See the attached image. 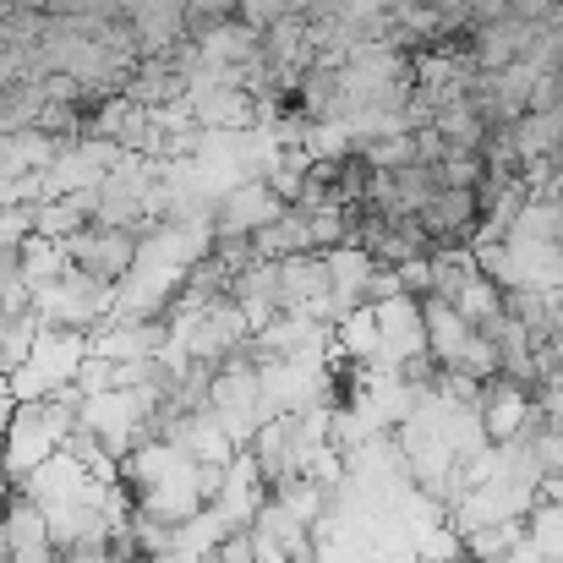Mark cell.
<instances>
[{
  "label": "cell",
  "mask_w": 563,
  "mask_h": 563,
  "mask_svg": "<svg viewBox=\"0 0 563 563\" xmlns=\"http://www.w3.org/2000/svg\"><path fill=\"white\" fill-rule=\"evenodd\" d=\"M71 268V252H66V241H55V235H27L22 241V279L38 290V285H55L60 274Z\"/></svg>",
  "instance_id": "obj_4"
},
{
  "label": "cell",
  "mask_w": 563,
  "mask_h": 563,
  "mask_svg": "<svg viewBox=\"0 0 563 563\" xmlns=\"http://www.w3.org/2000/svg\"><path fill=\"white\" fill-rule=\"evenodd\" d=\"M66 252H71V263H77V268H88V274H99V279L121 285V279L137 268L143 235H137V230H121V224H88V230L66 235Z\"/></svg>",
  "instance_id": "obj_1"
},
{
  "label": "cell",
  "mask_w": 563,
  "mask_h": 563,
  "mask_svg": "<svg viewBox=\"0 0 563 563\" xmlns=\"http://www.w3.org/2000/svg\"><path fill=\"white\" fill-rule=\"evenodd\" d=\"M290 202L268 187L263 176H246L213 202V235H257L263 224H274Z\"/></svg>",
  "instance_id": "obj_2"
},
{
  "label": "cell",
  "mask_w": 563,
  "mask_h": 563,
  "mask_svg": "<svg viewBox=\"0 0 563 563\" xmlns=\"http://www.w3.org/2000/svg\"><path fill=\"white\" fill-rule=\"evenodd\" d=\"M11 482H5V443H0V493H5Z\"/></svg>",
  "instance_id": "obj_6"
},
{
  "label": "cell",
  "mask_w": 563,
  "mask_h": 563,
  "mask_svg": "<svg viewBox=\"0 0 563 563\" xmlns=\"http://www.w3.org/2000/svg\"><path fill=\"white\" fill-rule=\"evenodd\" d=\"M421 230L432 235V246H454V241H471L482 230V191L476 187H438L421 202Z\"/></svg>",
  "instance_id": "obj_3"
},
{
  "label": "cell",
  "mask_w": 563,
  "mask_h": 563,
  "mask_svg": "<svg viewBox=\"0 0 563 563\" xmlns=\"http://www.w3.org/2000/svg\"><path fill=\"white\" fill-rule=\"evenodd\" d=\"M27 235H33V202L0 208V252H22Z\"/></svg>",
  "instance_id": "obj_5"
}]
</instances>
